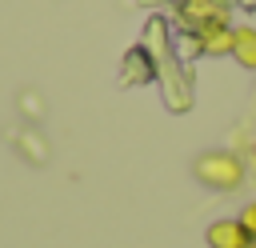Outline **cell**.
Returning <instances> with one entry per match:
<instances>
[{"label":"cell","mask_w":256,"mask_h":248,"mask_svg":"<svg viewBox=\"0 0 256 248\" xmlns=\"http://www.w3.org/2000/svg\"><path fill=\"white\" fill-rule=\"evenodd\" d=\"M236 220H240V224H244V228H248V236H256V200H252V204H244V208H240V216H236Z\"/></svg>","instance_id":"52a82bcc"},{"label":"cell","mask_w":256,"mask_h":248,"mask_svg":"<svg viewBox=\"0 0 256 248\" xmlns=\"http://www.w3.org/2000/svg\"><path fill=\"white\" fill-rule=\"evenodd\" d=\"M228 12H232V4L228 0H180V20L192 28V32H200L204 24H228Z\"/></svg>","instance_id":"7a4b0ae2"},{"label":"cell","mask_w":256,"mask_h":248,"mask_svg":"<svg viewBox=\"0 0 256 248\" xmlns=\"http://www.w3.org/2000/svg\"><path fill=\"white\" fill-rule=\"evenodd\" d=\"M196 40H200V52L204 56H232V24H204L200 32H196Z\"/></svg>","instance_id":"277c9868"},{"label":"cell","mask_w":256,"mask_h":248,"mask_svg":"<svg viewBox=\"0 0 256 248\" xmlns=\"http://www.w3.org/2000/svg\"><path fill=\"white\" fill-rule=\"evenodd\" d=\"M148 76H152V60H148V52H144V48L128 52V60H124V84H136V80H148Z\"/></svg>","instance_id":"8992f818"},{"label":"cell","mask_w":256,"mask_h":248,"mask_svg":"<svg viewBox=\"0 0 256 248\" xmlns=\"http://www.w3.org/2000/svg\"><path fill=\"white\" fill-rule=\"evenodd\" d=\"M240 4H244V8H256V0H240Z\"/></svg>","instance_id":"9c48e42d"},{"label":"cell","mask_w":256,"mask_h":248,"mask_svg":"<svg viewBox=\"0 0 256 248\" xmlns=\"http://www.w3.org/2000/svg\"><path fill=\"white\" fill-rule=\"evenodd\" d=\"M248 160H252V168H256V144H252V152H248Z\"/></svg>","instance_id":"ba28073f"},{"label":"cell","mask_w":256,"mask_h":248,"mask_svg":"<svg viewBox=\"0 0 256 248\" xmlns=\"http://www.w3.org/2000/svg\"><path fill=\"white\" fill-rule=\"evenodd\" d=\"M232 60L248 72H256V28L252 24H240L232 28Z\"/></svg>","instance_id":"5b68a950"},{"label":"cell","mask_w":256,"mask_h":248,"mask_svg":"<svg viewBox=\"0 0 256 248\" xmlns=\"http://www.w3.org/2000/svg\"><path fill=\"white\" fill-rule=\"evenodd\" d=\"M192 176H196L204 188H212V192H232V188L244 184L248 164H244L232 148H212V152H200V156L192 160Z\"/></svg>","instance_id":"6da1fadb"},{"label":"cell","mask_w":256,"mask_h":248,"mask_svg":"<svg viewBox=\"0 0 256 248\" xmlns=\"http://www.w3.org/2000/svg\"><path fill=\"white\" fill-rule=\"evenodd\" d=\"M208 248H248V228L236 220V216H224V220H212L208 232H204Z\"/></svg>","instance_id":"3957f363"},{"label":"cell","mask_w":256,"mask_h":248,"mask_svg":"<svg viewBox=\"0 0 256 248\" xmlns=\"http://www.w3.org/2000/svg\"><path fill=\"white\" fill-rule=\"evenodd\" d=\"M248 248H256V236H252V240H248Z\"/></svg>","instance_id":"30bf717a"}]
</instances>
